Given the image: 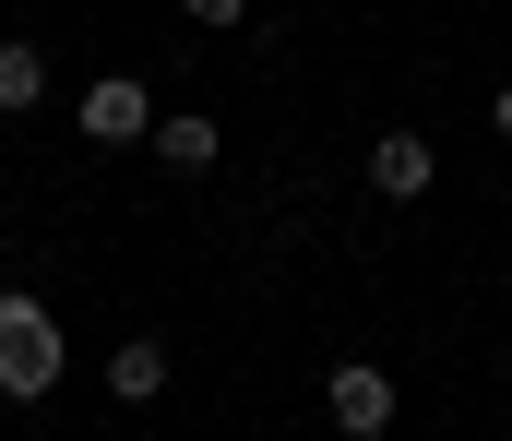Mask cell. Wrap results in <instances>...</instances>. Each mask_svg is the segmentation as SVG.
Wrapping results in <instances>:
<instances>
[{
	"mask_svg": "<svg viewBox=\"0 0 512 441\" xmlns=\"http://www.w3.org/2000/svg\"><path fill=\"white\" fill-rule=\"evenodd\" d=\"M60 370H72V358H60V310L12 287V298H0V394H12V406H48Z\"/></svg>",
	"mask_w": 512,
	"mask_h": 441,
	"instance_id": "6da1fadb",
	"label": "cell"
},
{
	"mask_svg": "<svg viewBox=\"0 0 512 441\" xmlns=\"http://www.w3.org/2000/svg\"><path fill=\"white\" fill-rule=\"evenodd\" d=\"M322 418L346 441H382L393 430V370L382 358H334V370H322Z\"/></svg>",
	"mask_w": 512,
	"mask_h": 441,
	"instance_id": "7a4b0ae2",
	"label": "cell"
},
{
	"mask_svg": "<svg viewBox=\"0 0 512 441\" xmlns=\"http://www.w3.org/2000/svg\"><path fill=\"white\" fill-rule=\"evenodd\" d=\"M72 120H84V144H155V84L143 72H96Z\"/></svg>",
	"mask_w": 512,
	"mask_h": 441,
	"instance_id": "3957f363",
	"label": "cell"
},
{
	"mask_svg": "<svg viewBox=\"0 0 512 441\" xmlns=\"http://www.w3.org/2000/svg\"><path fill=\"white\" fill-rule=\"evenodd\" d=\"M429 179H441V155H429V132H382V144H370V191H382V203H417Z\"/></svg>",
	"mask_w": 512,
	"mask_h": 441,
	"instance_id": "277c9868",
	"label": "cell"
},
{
	"mask_svg": "<svg viewBox=\"0 0 512 441\" xmlns=\"http://www.w3.org/2000/svg\"><path fill=\"white\" fill-rule=\"evenodd\" d=\"M108 394H120V406H155V394H167V346H155V334H120V346H108Z\"/></svg>",
	"mask_w": 512,
	"mask_h": 441,
	"instance_id": "5b68a950",
	"label": "cell"
},
{
	"mask_svg": "<svg viewBox=\"0 0 512 441\" xmlns=\"http://www.w3.org/2000/svg\"><path fill=\"white\" fill-rule=\"evenodd\" d=\"M215 144H227V132H215L203 108H179V120H155V167H179V179H191V167H215Z\"/></svg>",
	"mask_w": 512,
	"mask_h": 441,
	"instance_id": "8992f818",
	"label": "cell"
},
{
	"mask_svg": "<svg viewBox=\"0 0 512 441\" xmlns=\"http://www.w3.org/2000/svg\"><path fill=\"white\" fill-rule=\"evenodd\" d=\"M179 12H191V24H239L251 0H179Z\"/></svg>",
	"mask_w": 512,
	"mask_h": 441,
	"instance_id": "52a82bcc",
	"label": "cell"
},
{
	"mask_svg": "<svg viewBox=\"0 0 512 441\" xmlns=\"http://www.w3.org/2000/svg\"><path fill=\"white\" fill-rule=\"evenodd\" d=\"M489 132H501V144H512V84H501V96H489Z\"/></svg>",
	"mask_w": 512,
	"mask_h": 441,
	"instance_id": "ba28073f",
	"label": "cell"
}]
</instances>
